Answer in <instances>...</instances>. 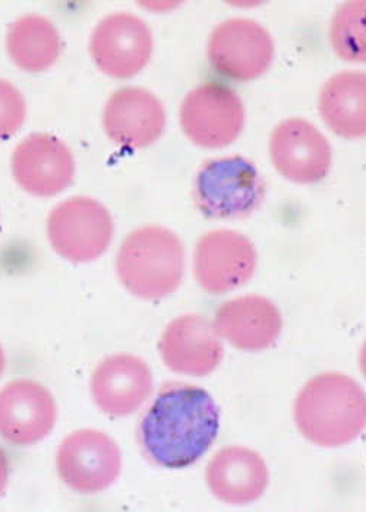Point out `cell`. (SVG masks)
Listing matches in <instances>:
<instances>
[{
  "instance_id": "1",
  "label": "cell",
  "mask_w": 366,
  "mask_h": 512,
  "mask_svg": "<svg viewBox=\"0 0 366 512\" xmlns=\"http://www.w3.org/2000/svg\"><path fill=\"white\" fill-rule=\"evenodd\" d=\"M220 412L216 401L197 385L172 382L154 398L138 428L141 451L154 466L186 469L216 441Z\"/></svg>"
},
{
  "instance_id": "2",
  "label": "cell",
  "mask_w": 366,
  "mask_h": 512,
  "mask_svg": "<svg viewBox=\"0 0 366 512\" xmlns=\"http://www.w3.org/2000/svg\"><path fill=\"white\" fill-rule=\"evenodd\" d=\"M293 416L299 432L312 444L343 447L366 428V393L350 376L317 375L299 391Z\"/></svg>"
},
{
  "instance_id": "3",
  "label": "cell",
  "mask_w": 366,
  "mask_h": 512,
  "mask_svg": "<svg viewBox=\"0 0 366 512\" xmlns=\"http://www.w3.org/2000/svg\"><path fill=\"white\" fill-rule=\"evenodd\" d=\"M116 273L126 290L145 300H159L179 289L185 273V248L172 230L145 226L123 239Z\"/></svg>"
},
{
  "instance_id": "4",
  "label": "cell",
  "mask_w": 366,
  "mask_h": 512,
  "mask_svg": "<svg viewBox=\"0 0 366 512\" xmlns=\"http://www.w3.org/2000/svg\"><path fill=\"white\" fill-rule=\"evenodd\" d=\"M265 183L257 167L241 156L205 161L194 183V199L204 217L239 220L263 205Z\"/></svg>"
},
{
  "instance_id": "5",
  "label": "cell",
  "mask_w": 366,
  "mask_h": 512,
  "mask_svg": "<svg viewBox=\"0 0 366 512\" xmlns=\"http://www.w3.org/2000/svg\"><path fill=\"white\" fill-rule=\"evenodd\" d=\"M115 224L109 210L90 197H72L53 208L47 237L53 251L75 264L96 261L109 249Z\"/></svg>"
},
{
  "instance_id": "6",
  "label": "cell",
  "mask_w": 366,
  "mask_h": 512,
  "mask_svg": "<svg viewBox=\"0 0 366 512\" xmlns=\"http://www.w3.org/2000/svg\"><path fill=\"white\" fill-rule=\"evenodd\" d=\"M183 134L201 148H224L233 144L245 126L241 97L220 82H204L182 101Z\"/></svg>"
},
{
  "instance_id": "7",
  "label": "cell",
  "mask_w": 366,
  "mask_h": 512,
  "mask_svg": "<svg viewBox=\"0 0 366 512\" xmlns=\"http://www.w3.org/2000/svg\"><path fill=\"white\" fill-rule=\"evenodd\" d=\"M59 477L71 491L94 495L109 489L122 472V453L112 436L80 429L63 439L56 454Z\"/></svg>"
},
{
  "instance_id": "8",
  "label": "cell",
  "mask_w": 366,
  "mask_h": 512,
  "mask_svg": "<svg viewBox=\"0 0 366 512\" xmlns=\"http://www.w3.org/2000/svg\"><path fill=\"white\" fill-rule=\"evenodd\" d=\"M211 66L224 78L248 82L260 78L274 59L270 33L248 18L220 22L207 46Z\"/></svg>"
},
{
  "instance_id": "9",
  "label": "cell",
  "mask_w": 366,
  "mask_h": 512,
  "mask_svg": "<svg viewBox=\"0 0 366 512\" xmlns=\"http://www.w3.org/2000/svg\"><path fill=\"white\" fill-rule=\"evenodd\" d=\"M257 262V251L248 237L235 230H213L195 245V280L205 292L224 295L245 286L254 277Z\"/></svg>"
},
{
  "instance_id": "10",
  "label": "cell",
  "mask_w": 366,
  "mask_h": 512,
  "mask_svg": "<svg viewBox=\"0 0 366 512\" xmlns=\"http://www.w3.org/2000/svg\"><path fill=\"white\" fill-rule=\"evenodd\" d=\"M153 34L140 17L128 12L109 15L94 28L90 53L107 77L134 78L150 62Z\"/></svg>"
},
{
  "instance_id": "11",
  "label": "cell",
  "mask_w": 366,
  "mask_h": 512,
  "mask_svg": "<svg viewBox=\"0 0 366 512\" xmlns=\"http://www.w3.org/2000/svg\"><path fill=\"white\" fill-rule=\"evenodd\" d=\"M58 422V404L46 387L17 379L0 390V436L17 447L39 444Z\"/></svg>"
},
{
  "instance_id": "12",
  "label": "cell",
  "mask_w": 366,
  "mask_h": 512,
  "mask_svg": "<svg viewBox=\"0 0 366 512\" xmlns=\"http://www.w3.org/2000/svg\"><path fill=\"white\" fill-rule=\"evenodd\" d=\"M270 156L280 175L301 185L326 178L333 161L328 139L317 126L299 118L283 120L276 126L271 134Z\"/></svg>"
},
{
  "instance_id": "13",
  "label": "cell",
  "mask_w": 366,
  "mask_h": 512,
  "mask_svg": "<svg viewBox=\"0 0 366 512\" xmlns=\"http://www.w3.org/2000/svg\"><path fill=\"white\" fill-rule=\"evenodd\" d=\"M15 182L27 194L52 198L69 188L75 160L68 145L47 134H31L15 148L11 160Z\"/></svg>"
},
{
  "instance_id": "14",
  "label": "cell",
  "mask_w": 366,
  "mask_h": 512,
  "mask_svg": "<svg viewBox=\"0 0 366 512\" xmlns=\"http://www.w3.org/2000/svg\"><path fill=\"white\" fill-rule=\"evenodd\" d=\"M164 365L175 374L205 376L222 363V337L203 315H182L173 319L159 344Z\"/></svg>"
},
{
  "instance_id": "15",
  "label": "cell",
  "mask_w": 366,
  "mask_h": 512,
  "mask_svg": "<svg viewBox=\"0 0 366 512\" xmlns=\"http://www.w3.org/2000/svg\"><path fill=\"white\" fill-rule=\"evenodd\" d=\"M107 137L125 150H141L162 137L166 110L151 91L125 87L107 100L103 113Z\"/></svg>"
},
{
  "instance_id": "16",
  "label": "cell",
  "mask_w": 366,
  "mask_h": 512,
  "mask_svg": "<svg viewBox=\"0 0 366 512\" xmlns=\"http://www.w3.org/2000/svg\"><path fill=\"white\" fill-rule=\"evenodd\" d=\"M153 393V372L141 357H106L91 376V395L103 413L125 417L137 412Z\"/></svg>"
},
{
  "instance_id": "17",
  "label": "cell",
  "mask_w": 366,
  "mask_h": 512,
  "mask_svg": "<svg viewBox=\"0 0 366 512\" xmlns=\"http://www.w3.org/2000/svg\"><path fill=\"white\" fill-rule=\"evenodd\" d=\"M213 324L220 337L236 349L261 352L276 343L283 319L270 299L252 295L227 300L217 309Z\"/></svg>"
},
{
  "instance_id": "18",
  "label": "cell",
  "mask_w": 366,
  "mask_h": 512,
  "mask_svg": "<svg viewBox=\"0 0 366 512\" xmlns=\"http://www.w3.org/2000/svg\"><path fill=\"white\" fill-rule=\"evenodd\" d=\"M267 464L249 448H222L205 470L208 489L219 501L229 505H248L258 501L268 486Z\"/></svg>"
},
{
  "instance_id": "19",
  "label": "cell",
  "mask_w": 366,
  "mask_h": 512,
  "mask_svg": "<svg viewBox=\"0 0 366 512\" xmlns=\"http://www.w3.org/2000/svg\"><path fill=\"white\" fill-rule=\"evenodd\" d=\"M320 115L334 134L345 139L366 137V72H339L320 93Z\"/></svg>"
},
{
  "instance_id": "20",
  "label": "cell",
  "mask_w": 366,
  "mask_h": 512,
  "mask_svg": "<svg viewBox=\"0 0 366 512\" xmlns=\"http://www.w3.org/2000/svg\"><path fill=\"white\" fill-rule=\"evenodd\" d=\"M6 50L12 62L30 74L47 71L61 56L58 28L41 15H24L9 28Z\"/></svg>"
},
{
  "instance_id": "21",
  "label": "cell",
  "mask_w": 366,
  "mask_h": 512,
  "mask_svg": "<svg viewBox=\"0 0 366 512\" xmlns=\"http://www.w3.org/2000/svg\"><path fill=\"white\" fill-rule=\"evenodd\" d=\"M330 43L340 59L366 63V0L343 3L330 24Z\"/></svg>"
},
{
  "instance_id": "22",
  "label": "cell",
  "mask_w": 366,
  "mask_h": 512,
  "mask_svg": "<svg viewBox=\"0 0 366 512\" xmlns=\"http://www.w3.org/2000/svg\"><path fill=\"white\" fill-rule=\"evenodd\" d=\"M27 116L24 96L14 84L0 78V141L14 137Z\"/></svg>"
},
{
  "instance_id": "23",
  "label": "cell",
  "mask_w": 366,
  "mask_h": 512,
  "mask_svg": "<svg viewBox=\"0 0 366 512\" xmlns=\"http://www.w3.org/2000/svg\"><path fill=\"white\" fill-rule=\"evenodd\" d=\"M9 472H11V466H9L8 455L0 447V495L5 492L6 486H8Z\"/></svg>"
},
{
  "instance_id": "24",
  "label": "cell",
  "mask_w": 366,
  "mask_h": 512,
  "mask_svg": "<svg viewBox=\"0 0 366 512\" xmlns=\"http://www.w3.org/2000/svg\"><path fill=\"white\" fill-rule=\"evenodd\" d=\"M359 368H361L362 375L366 379V341L364 346H362L361 352H359Z\"/></svg>"
},
{
  "instance_id": "25",
  "label": "cell",
  "mask_w": 366,
  "mask_h": 512,
  "mask_svg": "<svg viewBox=\"0 0 366 512\" xmlns=\"http://www.w3.org/2000/svg\"><path fill=\"white\" fill-rule=\"evenodd\" d=\"M6 368V356L5 352H3V347L0 346V376H2L3 372H5Z\"/></svg>"
}]
</instances>
